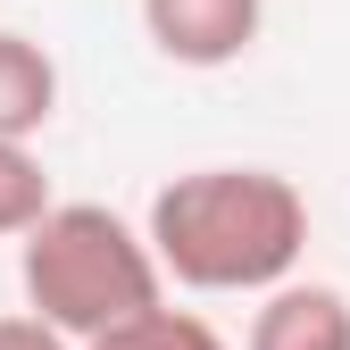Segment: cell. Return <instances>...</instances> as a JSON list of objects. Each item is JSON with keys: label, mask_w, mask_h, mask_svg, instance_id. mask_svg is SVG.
<instances>
[{"label": "cell", "mask_w": 350, "mask_h": 350, "mask_svg": "<svg viewBox=\"0 0 350 350\" xmlns=\"http://www.w3.org/2000/svg\"><path fill=\"white\" fill-rule=\"evenodd\" d=\"M142 242L184 292H258L292 284L309 250V192L275 167H192L150 192Z\"/></svg>", "instance_id": "cell-1"}, {"label": "cell", "mask_w": 350, "mask_h": 350, "mask_svg": "<svg viewBox=\"0 0 350 350\" xmlns=\"http://www.w3.org/2000/svg\"><path fill=\"white\" fill-rule=\"evenodd\" d=\"M17 284H25V317H42L75 350L167 300V275H159L150 242L100 200H59L17 242Z\"/></svg>", "instance_id": "cell-2"}, {"label": "cell", "mask_w": 350, "mask_h": 350, "mask_svg": "<svg viewBox=\"0 0 350 350\" xmlns=\"http://www.w3.org/2000/svg\"><path fill=\"white\" fill-rule=\"evenodd\" d=\"M258 25H267V0H142V33L150 51L175 67H234L250 59Z\"/></svg>", "instance_id": "cell-3"}, {"label": "cell", "mask_w": 350, "mask_h": 350, "mask_svg": "<svg viewBox=\"0 0 350 350\" xmlns=\"http://www.w3.org/2000/svg\"><path fill=\"white\" fill-rule=\"evenodd\" d=\"M242 350H350V300L334 284H275L250 317Z\"/></svg>", "instance_id": "cell-4"}, {"label": "cell", "mask_w": 350, "mask_h": 350, "mask_svg": "<svg viewBox=\"0 0 350 350\" xmlns=\"http://www.w3.org/2000/svg\"><path fill=\"white\" fill-rule=\"evenodd\" d=\"M59 117V59L33 33L0 25V142H33Z\"/></svg>", "instance_id": "cell-5"}, {"label": "cell", "mask_w": 350, "mask_h": 350, "mask_svg": "<svg viewBox=\"0 0 350 350\" xmlns=\"http://www.w3.org/2000/svg\"><path fill=\"white\" fill-rule=\"evenodd\" d=\"M51 167L33 142H0V242H25L42 217H51Z\"/></svg>", "instance_id": "cell-6"}, {"label": "cell", "mask_w": 350, "mask_h": 350, "mask_svg": "<svg viewBox=\"0 0 350 350\" xmlns=\"http://www.w3.org/2000/svg\"><path fill=\"white\" fill-rule=\"evenodd\" d=\"M83 350H226V334H217L208 317H192V309H142V317H125L117 334H100V342H83Z\"/></svg>", "instance_id": "cell-7"}, {"label": "cell", "mask_w": 350, "mask_h": 350, "mask_svg": "<svg viewBox=\"0 0 350 350\" xmlns=\"http://www.w3.org/2000/svg\"><path fill=\"white\" fill-rule=\"evenodd\" d=\"M0 350H75V342H59L42 317H25V309H17V317H0Z\"/></svg>", "instance_id": "cell-8"}]
</instances>
